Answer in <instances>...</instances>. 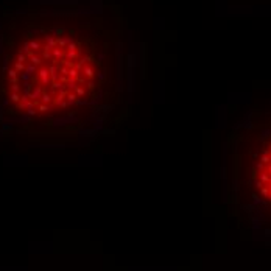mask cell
Here are the masks:
<instances>
[{"label":"cell","instance_id":"obj_2","mask_svg":"<svg viewBox=\"0 0 271 271\" xmlns=\"http://www.w3.org/2000/svg\"><path fill=\"white\" fill-rule=\"evenodd\" d=\"M257 187L263 196L271 199V145L263 151L256 168Z\"/></svg>","mask_w":271,"mask_h":271},{"label":"cell","instance_id":"obj_1","mask_svg":"<svg viewBox=\"0 0 271 271\" xmlns=\"http://www.w3.org/2000/svg\"><path fill=\"white\" fill-rule=\"evenodd\" d=\"M9 98L30 114L78 105L94 86L95 67L75 38L41 35L27 41L9 69Z\"/></svg>","mask_w":271,"mask_h":271}]
</instances>
